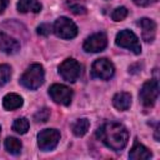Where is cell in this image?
<instances>
[{
  "label": "cell",
  "mask_w": 160,
  "mask_h": 160,
  "mask_svg": "<svg viewBox=\"0 0 160 160\" xmlns=\"http://www.w3.org/2000/svg\"><path fill=\"white\" fill-rule=\"evenodd\" d=\"M96 138L109 149L121 151L129 141V131L121 122L106 121L96 130Z\"/></svg>",
  "instance_id": "obj_1"
},
{
  "label": "cell",
  "mask_w": 160,
  "mask_h": 160,
  "mask_svg": "<svg viewBox=\"0 0 160 160\" xmlns=\"http://www.w3.org/2000/svg\"><path fill=\"white\" fill-rule=\"evenodd\" d=\"M44 80H45V71L42 65L31 64L21 75L20 84L29 90H36L44 84Z\"/></svg>",
  "instance_id": "obj_2"
},
{
  "label": "cell",
  "mask_w": 160,
  "mask_h": 160,
  "mask_svg": "<svg viewBox=\"0 0 160 160\" xmlns=\"http://www.w3.org/2000/svg\"><path fill=\"white\" fill-rule=\"evenodd\" d=\"M52 31L58 38L65 39V40L74 39L79 32L76 24L66 16H60L55 20L52 25Z\"/></svg>",
  "instance_id": "obj_3"
},
{
  "label": "cell",
  "mask_w": 160,
  "mask_h": 160,
  "mask_svg": "<svg viewBox=\"0 0 160 160\" xmlns=\"http://www.w3.org/2000/svg\"><path fill=\"white\" fill-rule=\"evenodd\" d=\"M159 96V82L156 79L145 81L139 91V100L145 108H152Z\"/></svg>",
  "instance_id": "obj_4"
},
{
  "label": "cell",
  "mask_w": 160,
  "mask_h": 160,
  "mask_svg": "<svg viewBox=\"0 0 160 160\" xmlns=\"http://www.w3.org/2000/svg\"><path fill=\"white\" fill-rule=\"evenodd\" d=\"M115 44L120 48H125L130 51H132L135 55H139L141 52V45L139 41V38L132 32L131 30H121L116 34Z\"/></svg>",
  "instance_id": "obj_5"
},
{
  "label": "cell",
  "mask_w": 160,
  "mask_h": 160,
  "mask_svg": "<svg viewBox=\"0 0 160 160\" xmlns=\"http://www.w3.org/2000/svg\"><path fill=\"white\" fill-rule=\"evenodd\" d=\"M90 74H91V78H94V79L109 80L114 76L115 68H114V64L109 59L100 58V59H98L92 62Z\"/></svg>",
  "instance_id": "obj_6"
},
{
  "label": "cell",
  "mask_w": 160,
  "mask_h": 160,
  "mask_svg": "<svg viewBox=\"0 0 160 160\" xmlns=\"http://www.w3.org/2000/svg\"><path fill=\"white\" fill-rule=\"evenodd\" d=\"M60 76L68 82H75L81 75V65L72 58L65 59L58 68Z\"/></svg>",
  "instance_id": "obj_7"
},
{
  "label": "cell",
  "mask_w": 160,
  "mask_h": 160,
  "mask_svg": "<svg viewBox=\"0 0 160 160\" xmlns=\"http://www.w3.org/2000/svg\"><path fill=\"white\" fill-rule=\"evenodd\" d=\"M60 141V131L56 129H44L38 134V146L42 151L54 150Z\"/></svg>",
  "instance_id": "obj_8"
},
{
  "label": "cell",
  "mask_w": 160,
  "mask_h": 160,
  "mask_svg": "<svg viewBox=\"0 0 160 160\" xmlns=\"http://www.w3.org/2000/svg\"><path fill=\"white\" fill-rule=\"evenodd\" d=\"M49 95H50L51 100L55 104L68 106V105H70V102L72 100L74 92L66 85H62V84H52L49 88Z\"/></svg>",
  "instance_id": "obj_9"
},
{
  "label": "cell",
  "mask_w": 160,
  "mask_h": 160,
  "mask_svg": "<svg viewBox=\"0 0 160 160\" xmlns=\"http://www.w3.org/2000/svg\"><path fill=\"white\" fill-rule=\"evenodd\" d=\"M108 46V36L105 32H95L86 38L82 44V49L86 52H100Z\"/></svg>",
  "instance_id": "obj_10"
},
{
  "label": "cell",
  "mask_w": 160,
  "mask_h": 160,
  "mask_svg": "<svg viewBox=\"0 0 160 160\" xmlns=\"http://www.w3.org/2000/svg\"><path fill=\"white\" fill-rule=\"evenodd\" d=\"M138 26L141 29V38L146 42H152L156 36V24L149 18H141L138 21Z\"/></svg>",
  "instance_id": "obj_11"
},
{
  "label": "cell",
  "mask_w": 160,
  "mask_h": 160,
  "mask_svg": "<svg viewBox=\"0 0 160 160\" xmlns=\"http://www.w3.org/2000/svg\"><path fill=\"white\" fill-rule=\"evenodd\" d=\"M0 50L9 55L16 54L20 50V42L15 38H12L0 30Z\"/></svg>",
  "instance_id": "obj_12"
},
{
  "label": "cell",
  "mask_w": 160,
  "mask_h": 160,
  "mask_svg": "<svg viewBox=\"0 0 160 160\" xmlns=\"http://www.w3.org/2000/svg\"><path fill=\"white\" fill-rule=\"evenodd\" d=\"M152 156L151 151L145 146L142 145L138 139H135L134 141V145L132 148L130 149V152H129V158L131 160H148Z\"/></svg>",
  "instance_id": "obj_13"
},
{
  "label": "cell",
  "mask_w": 160,
  "mask_h": 160,
  "mask_svg": "<svg viewBox=\"0 0 160 160\" xmlns=\"http://www.w3.org/2000/svg\"><path fill=\"white\" fill-rule=\"evenodd\" d=\"M16 9L21 14H26V12H34L38 14L41 11L42 5L39 0H19Z\"/></svg>",
  "instance_id": "obj_14"
},
{
  "label": "cell",
  "mask_w": 160,
  "mask_h": 160,
  "mask_svg": "<svg viewBox=\"0 0 160 160\" xmlns=\"http://www.w3.org/2000/svg\"><path fill=\"white\" fill-rule=\"evenodd\" d=\"M112 105H114L115 109H118L120 111L128 110L131 105V95L126 91L116 92L112 98Z\"/></svg>",
  "instance_id": "obj_15"
},
{
  "label": "cell",
  "mask_w": 160,
  "mask_h": 160,
  "mask_svg": "<svg viewBox=\"0 0 160 160\" xmlns=\"http://www.w3.org/2000/svg\"><path fill=\"white\" fill-rule=\"evenodd\" d=\"M22 104H24L22 98L15 92H9L2 98V106L5 110H16L21 108Z\"/></svg>",
  "instance_id": "obj_16"
},
{
  "label": "cell",
  "mask_w": 160,
  "mask_h": 160,
  "mask_svg": "<svg viewBox=\"0 0 160 160\" xmlns=\"http://www.w3.org/2000/svg\"><path fill=\"white\" fill-rule=\"evenodd\" d=\"M89 128H90V121L86 118H80V119H78L71 125V130H72L74 135L75 136H79V138L80 136H84L88 132Z\"/></svg>",
  "instance_id": "obj_17"
},
{
  "label": "cell",
  "mask_w": 160,
  "mask_h": 160,
  "mask_svg": "<svg viewBox=\"0 0 160 160\" xmlns=\"http://www.w3.org/2000/svg\"><path fill=\"white\" fill-rule=\"evenodd\" d=\"M4 146L8 152L12 154V155H18L21 152V149H22V144L19 139L14 138V136H9L5 139V142H4Z\"/></svg>",
  "instance_id": "obj_18"
},
{
  "label": "cell",
  "mask_w": 160,
  "mask_h": 160,
  "mask_svg": "<svg viewBox=\"0 0 160 160\" xmlns=\"http://www.w3.org/2000/svg\"><path fill=\"white\" fill-rule=\"evenodd\" d=\"M29 126H30V124H29V120L26 118H18L12 122V130L20 135L26 134L29 130Z\"/></svg>",
  "instance_id": "obj_19"
},
{
  "label": "cell",
  "mask_w": 160,
  "mask_h": 160,
  "mask_svg": "<svg viewBox=\"0 0 160 160\" xmlns=\"http://www.w3.org/2000/svg\"><path fill=\"white\" fill-rule=\"evenodd\" d=\"M11 78V68L8 64H0V88L4 86Z\"/></svg>",
  "instance_id": "obj_20"
},
{
  "label": "cell",
  "mask_w": 160,
  "mask_h": 160,
  "mask_svg": "<svg viewBox=\"0 0 160 160\" xmlns=\"http://www.w3.org/2000/svg\"><path fill=\"white\" fill-rule=\"evenodd\" d=\"M128 14H129V10H128L125 6H119V8H116L115 10H112V12H111V19H112L114 21H121V20H124V19L128 16Z\"/></svg>",
  "instance_id": "obj_21"
},
{
  "label": "cell",
  "mask_w": 160,
  "mask_h": 160,
  "mask_svg": "<svg viewBox=\"0 0 160 160\" xmlns=\"http://www.w3.org/2000/svg\"><path fill=\"white\" fill-rule=\"evenodd\" d=\"M49 116H50V110L48 108H42L34 115V120L36 122H45V121H48Z\"/></svg>",
  "instance_id": "obj_22"
},
{
  "label": "cell",
  "mask_w": 160,
  "mask_h": 160,
  "mask_svg": "<svg viewBox=\"0 0 160 160\" xmlns=\"http://www.w3.org/2000/svg\"><path fill=\"white\" fill-rule=\"evenodd\" d=\"M68 6L70 8V10L74 12V14H78V15H80V14H86V8L84 6V5H81L80 2H76V1H68Z\"/></svg>",
  "instance_id": "obj_23"
},
{
  "label": "cell",
  "mask_w": 160,
  "mask_h": 160,
  "mask_svg": "<svg viewBox=\"0 0 160 160\" xmlns=\"http://www.w3.org/2000/svg\"><path fill=\"white\" fill-rule=\"evenodd\" d=\"M51 31H52V26L50 24H46V22L40 24L38 26V29H36V32L39 35H41V36H48V35H50Z\"/></svg>",
  "instance_id": "obj_24"
},
{
  "label": "cell",
  "mask_w": 160,
  "mask_h": 160,
  "mask_svg": "<svg viewBox=\"0 0 160 160\" xmlns=\"http://www.w3.org/2000/svg\"><path fill=\"white\" fill-rule=\"evenodd\" d=\"M158 0H132V2L138 6H149V5H152L155 4Z\"/></svg>",
  "instance_id": "obj_25"
},
{
  "label": "cell",
  "mask_w": 160,
  "mask_h": 160,
  "mask_svg": "<svg viewBox=\"0 0 160 160\" xmlns=\"http://www.w3.org/2000/svg\"><path fill=\"white\" fill-rule=\"evenodd\" d=\"M9 5V0H0V14L4 12V10L8 8Z\"/></svg>",
  "instance_id": "obj_26"
},
{
  "label": "cell",
  "mask_w": 160,
  "mask_h": 160,
  "mask_svg": "<svg viewBox=\"0 0 160 160\" xmlns=\"http://www.w3.org/2000/svg\"><path fill=\"white\" fill-rule=\"evenodd\" d=\"M0 132H1V126H0Z\"/></svg>",
  "instance_id": "obj_27"
}]
</instances>
